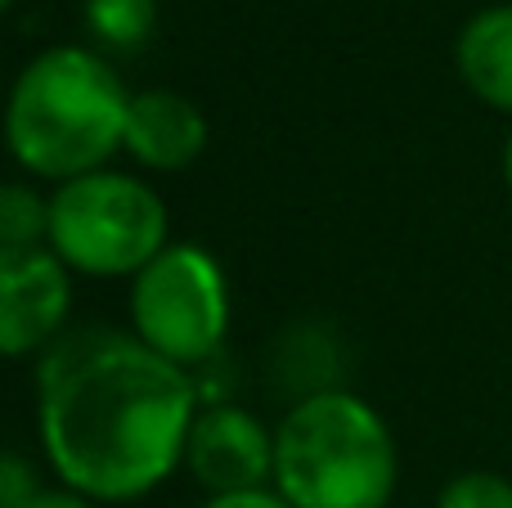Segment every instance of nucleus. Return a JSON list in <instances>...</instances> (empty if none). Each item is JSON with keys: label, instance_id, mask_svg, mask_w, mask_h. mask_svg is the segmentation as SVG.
Masks as SVG:
<instances>
[{"label": "nucleus", "instance_id": "5", "mask_svg": "<svg viewBox=\"0 0 512 508\" xmlns=\"http://www.w3.org/2000/svg\"><path fill=\"white\" fill-rule=\"evenodd\" d=\"M230 315L234 302L221 261L189 239H171L126 288V329L189 374L221 356Z\"/></svg>", "mask_w": 512, "mask_h": 508}, {"label": "nucleus", "instance_id": "7", "mask_svg": "<svg viewBox=\"0 0 512 508\" xmlns=\"http://www.w3.org/2000/svg\"><path fill=\"white\" fill-rule=\"evenodd\" d=\"M185 468L207 495L274 486V428H265L248 405H203L189 428Z\"/></svg>", "mask_w": 512, "mask_h": 508}, {"label": "nucleus", "instance_id": "11", "mask_svg": "<svg viewBox=\"0 0 512 508\" xmlns=\"http://www.w3.org/2000/svg\"><path fill=\"white\" fill-rule=\"evenodd\" d=\"M50 239V198L32 180L0 189V248H41Z\"/></svg>", "mask_w": 512, "mask_h": 508}, {"label": "nucleus", "instance_id": "4", "mask_svg": "<svg viewBox=\"0 0 512 508\" xmlns=\"http://www.w3.org/2000/svg\"><path fill=\"white\" fill-rule=\"evenodd\" d=\"M50 252L90 279L131 284L171 243V216L162 194L131 171H90L50 194Z\"/></svg>", "mask_w": 512, "mask_h": 508}, {"label": "nucleus", "instance_id": "12", "mask_svg": "<svg viewBox=\"0 0 512 508\" xmlns=\"http://www.w3.org/2000/svg\"><path fill=\"white\" fill-rule=\"evenodd\" d=\"M436 508H512V477L490 473V468H468L441 486Z\"/></svg>", "mask_w": 512, "mask_h": 508}, {"label": "nucleus", "instance_id": "14", "mask_svg": "<svg viewBox=\"0 0 512 508\" xmlns=\"http://www.w3.org/2000/svg\"><path fill=\"white\" fill-rule=\"evenodd\" d=\"M198 508H292L274 486H261V491H239V495H207Z\"/></svg>", "mask_w": 512, "mask_h": 508}, {"label": "nucleus", "instance_id": "13", "mask_svg": "<svg viewBox=\"0 0 512 508\" xmlns=\"http://www.w3.org/2000/svg\"><path fill=\"white\" fill-rule=\"evenodd\" d=\"M41 491L45 486L32 459L23 450H5V459H0V508H27Z\"/></svg>", "mask_w": 512, "mask_h": 508}, {"label": "nucleus", "instance_id": "6", "mask_svg": "<svg viewBox=\"0 0 512 508\" xmlns=\"http://www.w3.org/2000/svg\"><path fill=\"white\" fill-rule=\"evenodd\" d=\"M72 270L41 248H0V347L9 360L41 356L72 329Z\"/></svg>", "mask_w": 512, "mask_h": 508}, {"label": "nucleus", "instance_id": "15", "mask_svg": "<svg viewBox=\"0 0 512 508\" xmlns=\"http://www.w3.org/2000/svg\"><path fill=\"white\" fill-rule=\"evenodd\" d=\"M27 508H99V504L86 500V495H77V491H68V486H45Z\"/></svg>", "mask_w": 512, "mask_h": 508}, {"label": "nucleus", "instance_id": "10", "mask_svg": "<svg viewBox=\"0 0 512 508\" xmlns=\"http://www.w3.org/2000/svg\"><path fill=\"white\" fill-rule=\"evenodd\" d=\"M81 18L104 50H140L158 27V0H86Z\"/></svg>", "mask_w": 512, "mask_h": 508}, {"label": "nucleus", "instance_id": "3", "mask_svg": "<svg viewBox=\"0 0 512 508\" xmlns=\"http://www.w3.org/2000/svg\"><path fill=\"white\" fill-rule=\"evenodd\" d=\"M396 486V432L364 396L319 387L274 423V491L292 508H387Z\"/></svg>", "mask_w": 512, "mask_h": 508}, {"label": "nucleus", "instance_id": "9", "mask_svg": "<svg viewBox=\"0 0 512 508\" xmlns=\"http://www.w3.org/2000/svg\"><path fill=\"white\" fill-rule=\"evenodd\" d=\"M454 68L481 104L512 117V5H486L459 27Z\"/></svg>", "mask_w": 512, "mask_h": 508}, {"label": "nucleus", "instance_id": "1", "mask_svg": "<svg viewBox=\"0 0 512 508\" xmlns=\"http://www.w3.org/2000/svg\"><path fill=\"white\" fill-rule=\"evenodd\" d=\"M198 378L131 329L72 324L36 360V437L54 482L99 508L153 495L185 464Z\"/></svg>", "mask_w": 512, "mask_h": 508}, {"label": "nucleus", "instance_id": "2", "mask_svg": "<svg viewBox=\"0 0 512 508\" xmlns=\"http://www.w3.org/2000/svg\"><path fill=\"white\" fill-rule=\"evenodd\" d=\"M131 95L90 45H45L18 68L5 104V144L27 180L68 185L126 153Z\"/></svg>", "mask_w": 512, "mask_h": 508}, {"label": "nucleus", "instance_id": "16", "mask_svg": "<svg viewBox=\"0 0 512 508\" xmlns=\"http://www.w3.org/2000/svg\"><path fill=\"white\" fill-rule=\"evenodd\" d=\"M504 180H508V189H512V131H508V140H504Z\"/></svg>", "mask_w": 512, "mask_h": 508}, {"label": "nucleus", "instance_id": "17", "mask_svg": "<svg viewBox=\"0 0 512 508\" xmlns=\"http://www.w3.org/2000/svg\"><path fill=\"white\" fill-rule=\"evenodd\" d=\"M0 5H14V0H0Z\"/></svg>", "mask_w": 512, "mask_h": 508}, {"label": "nucleus", "instance_id": "8", "mask_svg": "<svg viewBox=\"0 0 512 508\" xmlns=\"http://www.w3.org/2000/svg\"><path fill=\"white\" fill-rule=\"evenodd\" d=\"M212 126L207 113L180 90H135L131 117H126V158L140 162L144 171H185L203 158Z\"/></svg>", "mask_w": 512, "mask_h": 508}]
</instances>
